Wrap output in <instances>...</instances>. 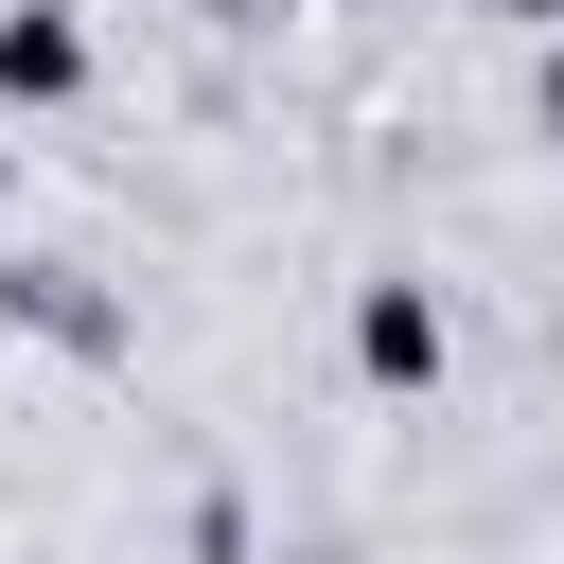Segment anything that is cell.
I'll list each match as a JSON object with an SVG mask.
<instances>
[{
    "mask_svg": "<svg viewBox=\"0 0 564 564\" xmlns=\"http://www.w3.org/2000/svg\"><path fill=\"white\" fill-rule=\"evenodd\" d=\"M352 352H370V370H388V388H423V370H441V317H423V300H405V282H388V300H370V317H352Z\"/></svg>",
    "mask_w": 564,
    "mask_h": 564,
    "instance_id": "obj_1",
    "label": "cell"
},
{
    "mask_svg": "<svg viewBox=\"0 0 564 564\" xmlns=\"http://www.w3.org/2000/svg\"><path fill=\"white\" fill-rule=\"evenodd\" d=\"M0 88H70V18H0Z\"/></svg>",
    "mask_w": 564,
    "mask_h": 564,
    "instance_id": "obj_2",
    "label": "cell"
},
{
    "mask_svg": "<svg viewBox=\"0 0 564 564\" xmlns=\"http://www.w3.org/2000/svg\"><path fill=\"white\" fill-rule=\"evenodd\" d=\"M546 141H564V53H546Z\"/></svg>",
    "mask_w": 564,
    "mask_h": 564,
    "instance_id": "obj_3",
    "label": "cell"
},
{
    "mask_svg": "<svg viewBox=\"0 0 564 564\" xmlns=\"http://www.w3.org/2000/svg\"><path fill=\"white\" fill-rule=\"evenodd\" d=\"M529 18H564V0H529Z\"/></svg>",
    "mask_w": 564,
    "mask_h": 564,
    "instance_id": "obj_4",
    "label": "cell"
}]
</instances>
